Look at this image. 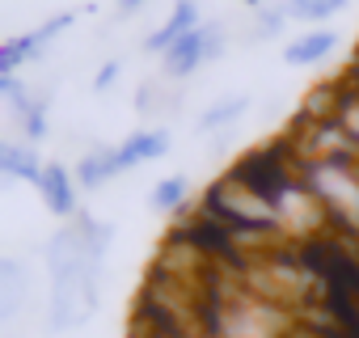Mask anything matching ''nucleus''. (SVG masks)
I'll use <instances>...</instances> for the list:
<instances>
[{"label":"nucleus","mask_w":359,"mask_h":338,"mask_svg":"<svg viewBox=\"0 0 359 338\" xmlns=\"http://www.w3.org/2000/svg\"><path fill=\"white\" fill-rule=\"evenodd\" d=\"M0 279H5V313H13L18 309V300H22V266L13 262V258H5L0 262Z\"/></svg>","instance_id":"obj_14"},{"label":"nucleus","mask_w":359,"mask_h":338,"mask_svg":"<svg viewBox=\"0 0 359 338\" xmlns=\"http://www.w3.org/2000/svg\"><path fill=\"white\" fill-rule=\"evenodd\" d=\"M0 169L9 178H30V182H43V165L34 156V148H22V144H5L0 148Z\"/></svg>","instance_id":"obj_9"},{"label":"nucleus","mask_w":359,"mask_h":338,"mask_svg":"<svg viewBox=\"0 0 359 338\" xmlns=\"http://www.w3.org/2000/svg\"><path fill=\"white\" fill-rule=\"evenodd\" d=\"M39 191H43V199H47V208H51L55 216H72V212H76L72 178H68V169H64V165H47V169H43Z\"/></svg>","instance_id":"obj_5"},{"label":"nucleus","mask_w":359,"mask_h":338,"mask_svg":"<svg viewBox=\"0 0 359 338\" xmlns=\"http://www.w3.org/2000/svg\"><path fill=\"white\" fill-rule=\"evenodd\" d=\"M72 26V13H60V18H51L47 26H39L34 34H22V39H13V43H5V51H0V76H13V68L22 64V60H30V55H39L60 30H68Z\"/></svg>","instance_id":"obj_4"},{"label":"nucleus","mask_w":359,"mask_h":338,"mask_svg":"<svg viewBox=\"0 0 359 338\" xmlns=\"http://www.w3.org/2000/svg\"><path fill=\"white\" fill-rule=\"evenodd\" d=\"M245 106H250L245 97H224V102H216L212 110H203L199 131H220V127H229L233 119H241V110H245Z\"/></svg>","instance_id":"obj_11"},{"label":"nucleus","mask_w":359,"mask_h":338,"mask_svg":"<svg viewBox=\"0 0 359 338\" xmlns=\"http://www.w3.org/2000/svg\"><path fill=\"white\" fill-rule=\"evenodd\" d=\"M114 72H118V64H106V68L97 72V81H93V89H106V85H114Z\"/></svg>","instance_id":"obj_17"},{"label":"nucleus","mask_w":359,"mask_h":338,"mask_svg":"<svg viewBox=\"0 0 359 338\" xmlns=\"http://www.w3.org/2000/svg\"><path fill=\"white\" fill-rule=\"evenodd\" d=\"M140 5H148V0H118V9H140Z\"/></svg>","instance_id":"obj_18"},{"label":"nucleus","mask_w":359,"mask_h":338,"mask_svg":"<svg viewBox=\"0 0 359 338\" xmlns=\"http://www.w3.org/2000/svg\"><path fill=\"white\" fill-rule=\"evenodd\" d=\"M76 174H81V187H97V182H106V178L123 174V169H118V152H110V148H106V152L85 156Z\"/></svg>","instance_id":"obj_10"},{"label":"nucleus","mask_w":359,"mask_h":338,"mask_svg":"<svg viewBox=\"0 0 359 338\" xmlns=\"http://www.w3.org/2000/svg\"><path fill=\"white\" fill-rule=\"evenodd\" d=\"M346 0H287V18H300V22H321V18H334Z\"/></svg>","instance_id":"obj_12"},{"label":"nucleus","mask_w":359,"mask_h":338,"mask_svg":"<svg viewBox=\"0 0 359 338\" xmlns=\"http://www.w3.org/2000/svg\"><path fill=\"white\" fill-rule=\"evenodd\" d=\"M165 148H169V135H165V131H140V135H131L123 148H114V152H118V169H131V165H140V161H156Z\"/></svg>","instance_id":"obj_7"},{"label":"nucleus","mask_w":359,"mask_h":338,"mask_svg":"<svg viewBox=\"0 0 359 338\" xmlns=\"http://www.w3.org/2000/svg\"><path fill=\"white\" fill-rule=\"evenodd\" d=\"M182 199H187V178H165V182L152 191V208H156V212H173Z\"/></svg>","instance_id":"obj_13"},{"label":"nucleus","mask_w":359,"mask_h":338,"mask_svg":"<svg viewBox=\"0 0 359 338\" xmlns=\"http://www.w3.org/2000/svg\"><path fill=\"white\" fill-rule=\"evenodd\" d=\"M220 51V26H203V30H191V34H182L169 51H165V72L169 76H187L195 64H203V60H212Z\"/></svg>","instance_id":"obj_3"},{"label":"nucleus","mask_w":359,"mask_h":338,"mask_svg":"<svg viewBox=\"0 0 359 338\" xmlns=\"http://www.w3.org/2000/svg\"><path fill=\"white\" fill-rule=\"evenodd\" d=\"M334 47H338V34H334V30H313V34L296 39V43L283 51V60L300 68V64H317V60H325Z\"/></svg>","instance_id":"obj_8"},{"label":"nucleus","mask_w":359,"mask_h":338,"mask_svg":"<svg viewBox=\"0 0 359 338\" xmlns=\"http://www.w3.org/2000/svg\"><path fill=\"white\" fill-rule=\"evenodd\" d=\"M195 22H199V9L191 5V0H182V5L173 9V18H169V22H165V26H161V30H156V34L148 39V51H169V47H173L177 39H182V34L199 30Z\"/></svg>","instance_id":"obj_6"},{"label":"nucleus","mask_w":359,"mask_h":338,"mask_svg":"<svg viewBox=\"0 0 359 338\" xmlns=\"http://www.w3.org/2000/svg\"><path fill=\"white\" fill-rule=\"evenodd\" d=\"M110 241V224L76 220L51 241V330L85 325L97 304V262Z\"/></svg>","instance_id":"obj_1"},{"label":"nucleus","mask_w":359,"mask_h":338,"mask_svg":"<svg viewBox=\"0 0 359 338\" xmlns=\"http://www.w3.org/2000/svg\"><path fill=\"white\" fill-rule=\"evenodd\" d=\"M283 18H287V9H283V13H262V18H258V34H275V30L283 26Z\"/></svg>","instance_id":"obj_16"},{"label":"nucleus","mask_w":359,"mask_h":338,"mask_svg":"<svg viewBox=\"0 0 359 338\" xmlns=\"http://www.w3.org/2000/svg\"><path fill=\"white\" fill-rule=\"evenodd\" d=\"M229 178H237L250 195H258L262 203H283V195L292 191V174H287V169H283V161L275 156V152H250L237 169H233V174Z\"/></svg>","instance_id":"obj_2"},{"label":"nucleus","mask_w":359,"mask_h":338,"mask_svg":"<svg viewBox=\"0 0 359 338\" xmlns=\"http://www.w3.org/2000/svg\"><path fill=\"white\" fill-rule=\"evenodd\" d=\"M18 114H22V127H26V131H30L34 140H43V131H47V119H43V106H39V102H34V106L26 102V106H18Z\"/></svg>","instance_id":"obj_15"}]
</instances>
